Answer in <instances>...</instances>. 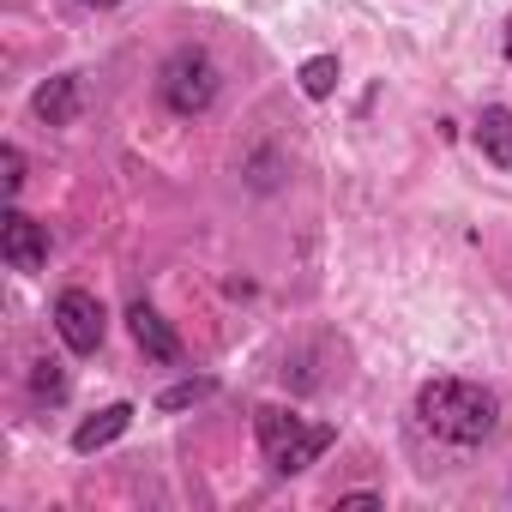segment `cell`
<instances>
[{
  "mask_svg": "<svg viewBox=\"0 0 512 512\" xmlns=\"http://www.w3.org/2000/svg\"><path fill=\"white\" fill-rule=\"evenodd\" d=\"M211 392H217V380H175V386H163V392H157V410H163V416H175V410L205 404Z\"/></svg>",
  "mask_w": 512,
  "mask_h": 512,
  "instance_id": "8fae6325",
  "label": "cell"
},
{
  "mask_svg": "<svg viewBox=\"0 0 512 512\" xmlns=\"http://www.w3.org/2000/svg\"><path fill=\"white\" fill-rule=\"evenodd\" d=\"M253 440H260V458H266L272 476H302V470H314L332 452L338 428L332 422H308V416H296L284 404H253Z\"/></svg>",
  "mask_w": 512,
  "mask_h": 512,
  "instance_id": "7a4b0ae2",
  "label": "cell"
},
{
  "mask_svg": "<svg viewBox=\"0 0 512 512\" xmlns=\"http://www.w3.org/2000/svg\"><path fill=\"white\" fill-rule=\"evenodd\" d=\"M0 260H7L13 272H25V278H37L49 266V223H37L19 205H7V217H0Z\"/></svg>",
  "mask_w": 512,
  "mask_h": 512,
  "instance_id": "5b68a950",
  "label": "cell"
},
{
  "mask_svg": "<svg viewBox=\"0 0 512 512\" xmlns=\"http://www.w3.org/2000/svg\"><path fill=\"white\" fill-rule=\"evenodd\" d=\"M217 91H223V79H217V61L205 55V49H175L163 67H157V103L169 109V115H181V121H193V115H205L211 103H217Z\"/></svg>",
  "mask_w": 512,
  "mask_h": 512,
  "instance_id": "3957f363",
  "label": "cell"
},
{
  "mask_svg": "<svg viewBox=\"0 0 512 512\" xmlns=\"http://www.w3.org/2000/svg\"><path fill=\"white\" fill-rule=\"evenodd\" d=\"M79 97H85V79H79V73H55L49 85H37L31 115H37L43 127H73V121H79Z\"/></svg>",
  "mask_w": 512,
  "mask_h": 512,
  "instance_id": "52a82bcc",
  "label": "cell"
},
{
  "mask_svg": "<svg viewBox=\"0 0 512 512\" xmlns=\"http://www.w3.org/2000/svg\"><path fill=\"white\" fill-rule=\"evenodd\" d=\"M133 416H139V410H133L127 398H121V404H103L97 416H85V422L73 428V452H79V458H91V452L115 446V440H121V434L133 428Z\"/></svg>",
  "mask_w": 512,
  "mask_h": 512,
  "instance_id": "ba28073f",
  "label": "cell"
},
{
  "mask_svg": "<svg viewBox=\"0 0 512 512\" xmlns=\"http://www.w3.org/2000/svg\"><path fill=\"white\" fill-rule=\"evenodd\" d=\"M476 151H482V163L512 169V109L506 103H488L476 115Z\"/></svg>",
  "mask_w": 512,
  "mask_h": 512,
  "instance_id": "9c48e42d",
  "label": "cell"
},
{
  "mask_svg": "<svg viewBox=\"0 0 512 512\" xmlns=\"http://www.w3.org/2000/svg\"><path fill=\"white\" fill-rule=\"evenodd\" d=\"M31 392H37L43 404H61V398H67V374H61V362H37V374H31Z\"/></svg>",
  "mask_w": 512,
  "mask_h": 512,
  "instance_id": "7c38bea8",
  "label": "cell"
},
{
  "mask_svg": "<svg viewBox=\"0 0 512 512\" xmlns=\"http://www.w3.org/2000/svg\"><path fill=\"white\" fill-rule=\"evenodd\" d=\"M302 97H314V103H326L332 91H338V79H344V67H338V55H314V61H302Z\"/></svg>",
  "mask_w": 512,
  "mask_h": 512,
  "instance_id": "30bf717a",
  "label": "cell"
},
{
  "mask_svg": "<svg viewBox=\"0 0 512 512\" xmlns=\"http://www.w3.org/2000/svg\"><path fill=\"white\" fill-rule=\"evenodd\" d=\"M500 49H506V61H512V13H506V31H500Z\"/></svg>",
  "mask_w": 512,
  "mask_h": 512,
  "instance_id": "9a60e30c",
  "label": "cell"
},
{
  "mask_svg": "<svg viewBox=\"0 0 512 512\" xmlns=\"http://www.w3.org/2000/svg\"><path fill=\"white\" fill-rule=\"evenodd\" d=\"M0 157H7V199H19V187H25V151H19V145H7Z\"/></svg>",
  "mask_w": 512,
  "mask_h": 512,
  "instance_id": "4fadbf2b",
  "label": "cell"
},
{
  "mask_svg": "<svg viewBox=\"0 0 512 512\" xmlns=\"http://www.w3.org/2000/svg\"><path fill=\"white\" fill-rule=\"evenodd\" d=\"M49 320H55V332H61V344H67L73 356H97L103 338H109V308H103L91 290H61Z\"/></svg>",
  "mask_w": 512,
  "mask_h": 512,
  "instance_id": "277c9868",
  "label": "cell"
},
{
  "mask_svg": "<svg viewBox=\"0 0 512 512\" xmlns=\"http://www.w3.org/2000/svg\"><path fill=\"white\" fill-rule=\"evenodd\" d=\"M127 332H133V344H139L157 368H181V362H187V350H181L175 326H169L145 296H133V302H127Z\"/></svg>",
  "mask_w": 512,
  "mask_h": 512,
  "instance_id": "8992f818",
  "label": "cell"
},
{
  "mask_svg": "<svg viewBox=\"0 0 512 512\" xmlns=\"http://www.w3.org/2000/svg\"><path fill=\"white\" fill-rule=\"evenodd\" d=\"M416 422H422V434H434L446 446H488L500 434V398L482 380L440 374V380L416 386Z\"/></svg>",
  "mask_w": 512,
  "mask_h": 512,
  "instance_id": "6da1fadb",
  "label": "cell"
},
{
  "mask_svg": "<svg viewBox=\"0 0 512 512\" xmlns=\"http://www.w3.org/2000/svg\"><path fill=\"white\" fill-rule=\"evenodd\" d=\"M338 506H380V494L374 488H356V494H338Z\"/></svg>",
  "mask_w": 512,
  "mask_h": 512,
  "instance_id": "5bb4252c",
  "label": "cell"
},
{
  "mask_svg": "<svg viewBox=\"0 0 512 512\" xmlns=\"http://www.w3.org/2000/svg\"><path fill=\"white\" fill-rule=\"evenodd\" d=\"M79 7H97V13H109V7H121V0H79Z\"/></svg>",
  "mask_w": 512,
  "mask_h": 512,
  "instance_id": "2e32d148",
  "label": "cell"
}]
</instances>
